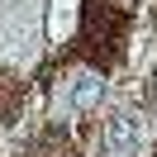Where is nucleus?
<instances>
[{
    "label": "nucleus",
    "instance_id": "obj_1",
    "mask_svg": "<svg viewBox=\"0 0 157 157\" xmlns=\"http://www.w3.org/2000/svg\"><path fill=\"white\" fill-rule=\"evenodd\" d=\"M143 133H147V128H143L138 114H114L105 124V152L109 157H133L138 147H143Z\"/></svg>",
    "mask_w": 157,
    "mask_h": 157
},
{
    "label": "nucleus",
    "instance_id": "obj_2",
    "mask_svg": "<svg viewBox=\"0 0 157 157\" xmlns=\"http://www.w3.org/2000/svg\"><path fill=\"white\" fill-rule=\"evenodd\" d=\"M100 95H105V81L95 76V71H81V76H71V109H95Z\"/></svg>",
    "mask_w": 157,
    "mask_h": 157
}]
</instances>
